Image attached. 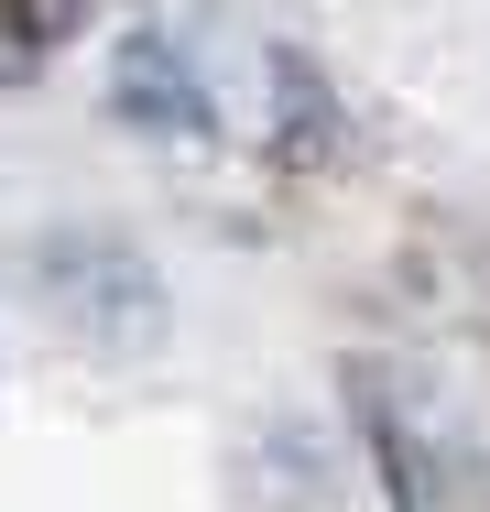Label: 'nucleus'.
Segmentation results:
<instances>
[{"label":"nucleus","mask_w":490,"mask_h":512,"mask_svg":"<svg viewBox=\"0 0 490 512\" xmlns=\"http://www.w3.org/2000/svg\"><path fill=\"white\" fill-rule=\"evenodd\" d=\"M22 284H33V306L55 316L77 349H98V360H131V349L164 338V273H153L131 240H109V229H44V240L22 251Z\"/></svg>","instance_id":"obj_1"},{"label":"nucleus","mask_w":490,"mask_h":512,"mask_svg":"<svg viewBox=\"0 0 490 512\" xmlns=\"http://www.w3.org/2000/svg\"><path fill=\"white\" fill-rule=\"evenodd\" d=\"M109 109L131 131H207V88H196V66L175 55V33H131L109 55Z\"/></svg>","instance_id":"obj_2"},{"label":"nucleus","mask_w":490,"mask_h":512,"mask_svg":"<svg viewBox=\"0 0 490 512\" xmlns=\"http://www.w3.org/2000/svg\"><path fill=\"white\" fill-rule=\"evenodd\" d=\"M273 164H294V175L338 164V99L294 44H273Z\"/></svg>","instance_id":"obj_3"},{"label":"nucleus","mask_w":490,"mask_h":512,"mask_svg":"<svg viewBox=\"0 0 490 512\" xmlns=\"http://www.w3.org/2000/svg\"><path fill=\"white\" fill-rule=\"evenodd\" d=\"M33 55H44L33 11H11V0H0V88H11V77H33Z\"/></svg>","instance_id":"obj_4"},{"label":"nucleus","mask_w":490,"mask_h":512,"mask_svg":"<svg viewBox=\"0 0 490 512\" xmlns=\"http://www.w3.org/2000/svg\"><path fill=\"white\" fill-rule=\"evenodd\" d=\"M22 11H33V33H77L88 22V0H22Z\"/></svg>","instance_id":"obj_5"}]
</instances>
